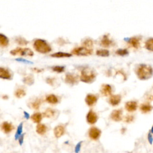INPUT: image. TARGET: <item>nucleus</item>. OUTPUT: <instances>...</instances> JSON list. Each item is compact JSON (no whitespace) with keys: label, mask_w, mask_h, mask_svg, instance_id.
<instances>
[{"label":"nucleus","mask_w":153,"mask_h":153,"mask_svg":"<svg viewBox=\"0 0 153 153\" xmlns=\"http://www.w3.org/2000/svg\"><path fill=\"white\" fill-rule=\"evenodd\" d=\"M138 77L142 80L150 78L153 74V70L150 66L141 65L137 70Z\"/></svg>","instance_id":"1"},{"label":"nucleus","mask_w":153,"mask_h":153,"mask_svg":"<svg viewBox=\"0 0 153 153\" xmlns=\"http://www.w3.org/2000/svg\"><path fill=\"white\" fill-rule=\"evenodd\" d=\"M34 47L37 51L42 54L48 53L51 51L50 46L45 40L42 39H38L35 41Z\"/></svg>","instance_id":"2"},{"label":"nucleus","mask_w":153,"mask_h":153,"mask_svg":"<svg viewBox=\"0 0 153 153\" xmlns=\"http://www.w3.org/2000/svg\"><path fill=\"white\" fill-rule=\"evenodd\" d=\"M96 74L94 71L89 68H86L81 71L80 80L86 83H91L96 78Z\"/></svg>","instance_id":"3"},{"label":"nucleus","mask_w":153,"mask_h":153,"mask_svg":"<svg viewBox=\"0 0 153 153\" xmlns=\"http://www.w3.org/2000/svg\"><path fill=\"white\" fill-rule=\"evenodd\" d=\"M10 54L13 56H32L34 55L33 51L28 48L22 49L20 47L10 51Z\"/></svg>","instance_id":"4"},{"label":"nucleus","mask_w":153,"mask_h":153,"mask_svg":"<svg viewBox=\"0 0 153 153\" xmlns=\"http://www.w3.org/2000/svg\"><path fill=\"white\" fill-rule=\"evenodd\" d=\"M92 49L86 47L84 46L77 47L72 51V53L77 56H89L92 54Z\"/></svg>","instance_id":"5"},{"label":"nucleus","mask_w":153,"mask_h":153,"mask_svg":"<svg viewBox=\"0 0 153 153\" xmlns=\"http://www.w3.org/2000/svg\"><path fill=\"white\" fill-rule=\"evenodd\" d=\"M101 132L99 129L96 127H92L89 132V136L93 140H97L101 136Z\"/></svg>","instance_id":"6"},{"label":"nucleus","mask_w":153,"mask_h":153,"mask_svg":"<svg viewBox=\"0 0 153 153\" xmlns=\"http://www.w3.org/2000/svg\"><path fill=\"white\" fill-rule=\"evenodd\" d=\"M86 120L90 125H93L96 123L98 120L97 114L93 111H90L86 116Z\"/></svg>","instance_id":"7"},{"label":"nucleus","mask_w":153,"mask_h":153,"mask_svg":"<svg viewBox=\"0 0 153 153\" xmlns=\"http://www.w3.org/2000/svg\"><path fill=\"white\" fill-rule=\"evenodd\" d=\"M65 81L67 83L71 84V85H74L78 82V77L77 76L73 74H68L66 75L65 79Z\"/></svg>","instance_id":"8"},{"label":"nucleus","mask_w":153,"mask_h":153,"mask_svg":"<svg viewBox=\"0 0 153 153\" xmlns=\"http://www.w3.org/2000/svg\"><path fill=\"white\" fill-rule=\"evenodd\" d=\"M12 76L9 71L4 68L0 67V78L4 80H11Z\"/></svg>","instance_id":"9"},{"label":"nucleus","mask_w":153,"mask_h":153,"mask_svg":"<svg viewBox=\"0 0 153 153\" xmlns=\"http://www.w3.org/2000/svg\"><path fill=\"white\" fill-rule=\"evenodd\" d=\"M98 101V98L94 95H87L86 99H85V102L87 104V105L89 107H92L95 105Z\"/></svg>","instance_id":"10"},{"label":"nucleus","mask_w":153,"mask_h":153,"mask_svg":"<svg viewBox=\"0 0 153 153\" xmlns=\"http://www.w3.org/2000/svg\"><path fill=\"white\" fill-rule=\"evenodd\" d=\"M122 111L120 109H116L113 111L111 114V118L115 121H119L122 119Z\"/></svg>","instance_id":"11"},{"label":"nucleus","mask_w":153,"mask_h":153,"mask_svg":"<svg viewBox=\"0 0 153 153\" xmlns=\"http://www.w3.org/2000/svg\"><path fill=\"white\" fill-rule=\"evenodd\" d=\"M13 129H14L13 126L11 125V123L7 122V121L4 122L1 126L2 131H3V132L5 133H10L11 131L13 130Z\"/></svg>","instance_id":"12"},{"label":"nucleus","mask_w":153,"mask_h":153,"mask_svg":"<svg viewBox=\"0 0 153 153\" xmlns=\"http://www.w3.org/2000/svg\"><path fill=\"white\" fill-rule=\"evenodd\" d=\"M54 133L57 138H61L65 133V127L61 125L56 126L54 129Z\"/></svg>","instance_id":"13"},{"label":"nucleus","mask_w":153,"mask_h":153,"mask_svg":"<svg viewBox=\"0 0 153 153\" xmlns=\"http://www.w3.org/2000/svg\"><path fill=\"white\" fill-rule=\"evenodd\" d=\"M101 93L102 95L105 96H108L111 95L112 93V88L110 85L104 84L102 86Z\"/></svg>","instance_id":"14"},{"label":"nucleus","mask_w":153,"mask_h":153,"mask_svg":"<svg viewBox=\"0 0 153 153\" xmlns=\"http://www.w3.org/2000/svg\"><path fill=\"white\" fill-rule=\"evenodd\" d=\"M121 102V96L120 95H111L109 99V102L113 106L118 105Z\"/></svg>","instance_id":"15"},{"label":"nucleus","mask_w":153,"mask_h":153,"mask_svg":"<svg viewBox=\"0 0 153 153\" xmlns=\"http://www.w3.org/2000/svg\"><path fill=\"white\" fill-rule=\"evenodd\" d=\"M126 109L129 112H133L137 109V103L135 101H130L126 104Z\"/></svg>","instance_id":"16"},{"label":"nucleus","mask_w":153,"mask_h":153,"mask_svg":"<svg viewBox=\"0 0 153 153\" xmlns=\"http://www.w3.org/2000/svg\"><path fill=\"white\" fill-rule=\"evenodd\" d=\"M9 40L5 35L0 34V47H5L9 46Z\"/></svg>","instance_id":"17"},{"label":"nucleus","mask_w":153,"mask_h":153,"mask_svg":"<svg viewBox=\"0 0 153 153\" xmlns=\"http://www.w3.org/2000/svg\"><path fill=\"white\" fill-rule=\"evenodd\" d=\"M51 56L53 57L56 58H62V57H71L72 55L68 53H64V52H57L51 55Z\"/></svg>","instance_id":"18"},{"label":"nucleus","mask_w":153,"mask_h":153,"mask_svg":"<svg viewBox=\"0 0 153 153\" xmlns=\"http://www.w3.org/2000/svg\"><path fill=\"white\" fill-rule=\"evenodd\" d=\"M129 43L135 49H138L140 46V40L138 38L133 37L129 40Z\"/></svg>","instance_id":"19"},{"label":"nucleus","mask_w":153,"mask_h":153,"mask_svg":"<svg viewBox=\"0 0 153 153\" xmlns=\"http://www.w3.org/2000/svg\"><path fill=\"white\" fill-rule=\"evenodd\" d=\"M46 101L50 104H56L58 102V99L55 95H49L46 97Z\"/></svg>","instance_id":"20"},{"label":"nucleus","mask_w":153,"mask_h":153,"mask_svg":"<svg viewBox=\"0 0 153 153\" xmlns=\"http://www.w3.org/2000/svg\"><path fill=\"white\" fill-rule=\"evenodd\" d=\"M152 107L148 104H144L141 105L140 107V109L141 112L144 114L149 113V112H150L152 110Z\"/></svg>","instance_id":"21"},{"label":"nucleus","mask_w":153,"mask_h":153,"mask_svg":"<svg viewBox=\"0 0 153 153\" xmlns=\"http://www.w3.org/2000/svg\"><path fill=\"white\" fill-rule=\"evenodd\" d=\"M23 82L25 84L31 86L34 83V78L32 75H29L23 79Z\"/></svg>","instance_id":"22"},{"label":"nucleus","mask_w":153,"mask_h":153,"mask_svg":"<svg viewBox=\"0 0 153 153\" xmlns=\"http://www.w3.org/2000/svg\"><path fill=\"white\" fill-rule=\"evenodd\" d=\"M37 132L41 135H43L47 131V127L43 124H38L36 128Z\"/></svg>","instance_id":"23"},{"label":"nucleus","mask_w":153,"mask_h":153,"mask_svg":"<svg viewBox=\"0 0 153 153\" xmlns=\"http://www.w3.org/2000/svg\"><path fill=\"white\" fill-rule=\"evenodd\" d=\"M111 41L109 40L108 37L107 36V35H105L102 40H101V44L104 47H108L110 46L111 44Z\"/></svg>","instance_id":"24"},{"label":"nucleus","mask_w":153,"mask_h":153,"mask_svg":"<svg viewBox=\"0 0 153 153\" xmlns=\"http://www.w3.org/2000/svg\"><path fill=\"white\" fill-rule=\"evenodd\" d=\"M31 120L35 123H39L42 120V114L39 113H35L31 116Z\"/></svg>","instance_id":"25"},{"label":"nucleus","mask_w":153,"mask_h":153,"mask_svg":"<svg viewBox=\"0 0 153 153\" xmlns=\"http://www.w3.org/2000/svg\"><path fill=\"white\" fill-rule=\"evenodd\" d=\"M15 95L17 98H22L26 95V92L23 89H18L16 90Z\"/></svg>","instance_id":"26"},{"label":"nucleus","mask_w":153,"mask_h":153,"mask_svg":"<svg viewBox=\"0 0 153 153\" xmlns=\"http://www.w3.org/2000/svg\"><path fill=\"white\" fill-rule=\"evenodd\" d=\"M55 113V112L54 110H53L50 108H48L44 111L43 114H44V116L46 117V118H51V117L54 116Z\"/></svg>","instance_id":"27"},{"label":"nucleus","mask_w":153,"mask_h":153,"mask_svg":"<svg viewBox=\"0 0 153 153\" xmlns=\"http://www.w3.org/2000/svg\"><path fill=\"white\" fill-rule=\"evenodd\" d=\"M96 55L101 57H108L109 55V52L108 50L105 49L99 50L96 51Z\"/></svg>","instance_id":"28"},{"label":"nucleus","mask_w":153,"mask_h":153,"mask_svg":"<svg viewBox=\"0 0 153 153\" xmlns=\"http://www.w3.org/2000/svg\"><path fill=\"white\" fill-rule=\"evenodd\" d=\"M145 47L150 51H153V38L148 40L145 43Z\"/></svg>","instance_id":"29"},{"label":"nucleus","mask_w":153,"mask_h":153,"mask_svg":"<svg viewBox=\"0 0 153 153\" xmlns=\"http://www.w3.org/2000/svg\"><path fill=\"white\" fill-rule=\"evenodd\" d=\"M16 42H17V43L21 45V46H25L27 45L28 44V42L26 41L25 38H22V37H18L16 39Z\"/></svg>","instance_id":"30"},{"label":"nucleus","mask_w":153,"mask_h":153,"mask_svg":"<svg viewBox=\"0 0 153 153\" xmlns=\"http://www.w3.org/2000/svg\"><path fill=\"white\" fill-rule=\"evenodd\" d=\"M40 105H41V101H40V99H37V100H35V101L34 102H33L31 104V107L34 109H38L40 108Z\"/></svg>","instance_id":"31"},{"label":"nucleus","mask_w":153,"mask_h":153,"mask_svg":"<svg viewBox=\"0 0 153 153\" xmlns=\"http://www.w3.org/2000/svg\"><path fill=\"white\" fill-rule=\"evenodd\" d=\"M23 131V123H20V125L17 127V132L15 135V139H17L19 138V137L21 135Z\"/></svg>","instance_id":"32"},{"label":"nucleus","mask_w":153,"mask_h":153,"mask_svg":"<svg viewBox=\"0 0 153 153\" xmlns=\"http://www.w3.org/2000/svg\"><path fill=\"white\" fill-rule=\"evenodd\" d=\"M52 70L57 73H62L64 71L65 67L63 66H55L52 67Z\"/></svg>","instance_id":"33"},{"label":"nucleus","mask_w":153,"mask_h":153,"mask_svg":"<svg viewBox=\"0 0 153 153\" xmlns=\"http://www.w3.org/2000/svg\"><path fill=\"white\" fill-rule=\"evenodd\" d=\"M83 44L84 47H86L91 49L93 46V42H92V40L90 39H87L84 41Z\"/></svg>","instance_id":"34"},{"label":"nucleus","mask_w":153,"mask_h":153,"mask_svg":"<svg viewBox=\"0 0 153 153\" xmlns=\"http://www.w3.org/2000/svg\"><path fill=\"white\" fill-rule=\"evenodd\" d=\"M116 53L120 56H125L128 54V51L126 49H119L116 51Z\"/></svg>","instance_id":"35"},{"label":"nucleus","mask_w":153,"mask_h":153,"mask_svg":"<svg viewBox=\"0 0 153 153\" xmlns=\"http://www.w3.org/2000/svg\"><path fill=\"white\" fill-rule=\"evenodd\" d=\"M16 61H19V62H23V63H28V64H32V62L29 61L28 60H26V59H22V58H19V59H16Z\"/></svg>","instance_id":"36"},{"label":"nucleus","mask_w":153,"mask_h":153,"mask_svg":"<svg viewBox=\"0 0 153 153\" xmlns=\"http://www.w3.org/2000/svg\"><path fill=\"white\" fill-rule=\"evenodd\" d=\"M133 117L132 115H127L125 118V121L127 123H131L133 120Z\"/></svg>","instance_id":"37"},{"label":"nucleus","mask_w":153,"mask_h":153,"mask_svg":"<svg viewBox=\"0 0 153 153\" xmlns=\"http://www.w3.org/2000/svg\"><path fill=\"white\" fill-rule=\"evenodd\" d=\"M54 80H55L54 78H49L47 79L46 82H47V83L48 84H49L50 85L53 86V83H54Z\"/></svg>","instance_id":"38"},{"label":"nucleus","mask_w":153,"mask_h":153,"mask_svg":"<svg viewBox=\"0 0 153 153\" xmlns=\"http://www.w3.org/2000/svg\"><path fill=\"white\" fill-rule=\"evenodd\" d=\"M81 142L78 143V144L76 145L75 148V152H78L80 150L81 148Z\"/></svg>","instance_id":"39"},{"label":"nucleus","mask_w":153,"mask_h":153,"mask_svg":"<svg viewBox=\"0 0 153 153\" xmlns=\"http://www.w3.org/2000/svg\"><path fill=\"white\" fill-rule=\"evenodd\" d=\"M23 138H24V134H23L22 135H20V136L19 137V144L20 145H22V143H23Z\"/></svg>","instance_id":"40"},{"label":"nucleus","mask_w":153,"mask_h":153,"mask_svg":"<svg viewBox=\"0 0 153 153\" xmlns=\"http://www.w3.org/2000/svg\"><path fill=\"white\" fill-rule=\"evenodd\" d=\"M24 114H25V117L26 119H29V117H30V115H29V114L26 113V111L24 112Z\"/></svg>","instance_id":"41"},{"label":"nucleus","mask_w":153,"mask_h":153,"mask_svg":"<svg viewBox=\"0 0 153 153\" xmlns=\"http://www.w3.org/2000/svg\"><path fill=\"white\" fill-rule=\"evenodd\" d=\"M33 70L35 72H37V73H41L43 71V69H39L38 68H34V69H33Z\"/></svg>","instance_id":"42"},{"label":"nucleus","mask_w":153,"mask_h":153,"mask_svg":"<svg viewBox=\"0 0 153 153\" xmlns=\"http://www.w3.org/2000/svg\"><path fill=\"white\" fill-rule=\"evenodd\" d=\"M3 98L4 99H8V96H3Z\"/></svg>","instance_id":"43"}]
</instances>
